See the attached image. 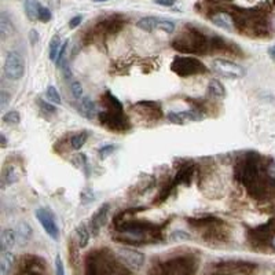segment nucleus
I'll list each match as a JSON object with an SVG mask.
<instances>
[{"label":"nucleus","mask_w":275,"mask_h":275,"mask_svg":"<svg viewBox=\"0 0 275 275\" xmlns=\"http://www.w3.org/2000/svg\"><path fill=\"white\" fill-rule=\"evenodd\" d=\"M61 39L58 35H55L54 38L51 39L50 42V46H48V54H50V61L55 62L58 55H59V51H61Z\"/></svg>","instance_id":"24"},{"label":"nucleus","mask_w":275,"mask_h":275,"mask_svg":"<svg viewBox=\"0 0 275 275\" xmlns=\"http://www.w3.org/2000/svg\"><path fill=\"white\" fill-rule=\"evenodd\" d=\"M40 9H42V6L39 3V0H25V3H23V10H25V14L29 21L39 19Z\"/></svg>","instance_id":"19"},{"label":"nucleus","mask_w":275,"mask_h":275,"mask_svg":"<svg viewBox=\"0 0 275 275\" xmlns=\"http://www.w3.org/2000/svg\"><path fill=\"white\" fill-rule=\"evenodd\" d=\"M50 5L52 7H59V0H50Z\"/></svg>","instance_id":"42"},{"label":"nucleus","mask_w":275,"mask_h":275,"mask_svg":"<svg viewBox=\"0 0 275 275\" xmlns=\"http://www.w3.org/2000/svg\"><path fill=\"white\" fill-rule=\"evenodd\" d=\"M15 233H17V241H18L21 245H25V243H28L30 241V238H32V227L29 226L28 223H25V222H21L18 224V227L15 229Z\"/></svg>","instance_id":"18"},{"label":"nucleus","mask_w":275,"mask_h":275,"mask_svg":"<svg viewBox=\"0 0 275 275\" xmlns=\"http://www.w3.org/2000/svg\"><path fill=\"white\" fill-rule=\"evenodd\" d=\"M70 84V91H72V95L75 97L76 101H80V99L83 98V85L80 83L79 80H72L69 81Z\"/></svg>","instance_id":"26"},{"label":"nucleus","mask_w":275,"mask_h":275,"mask_svg":"<svg viewBox=\"0 0 275 275\" xmlns=\"http://www.w3.org/2000/svg\"><path fill=\"white\" fill-rule=\"evenodd\" d=\"M76 237H77L80 248H85L88 245L89 238H91V231L87 229L85 223H80L79 226L76 227Z\"/></svg>","instance_id":"23"},{"label":"nucleus","mask_w":275,"mask_h":275,"mask_svg":"<svg viewBox=\"0 0 275 275\" xmlns=\"http://www.w3.org/2000/svg\"><path fill=\"white\" fill-rule=\"evenodd\" d=\"M29 42L32 46H36L39 42V33L36 29H32L30 32H29Z\"/></svg>","instance_id":"38"},{"label":"nucleus","mask_w":275,"mask_h":275,"mask_svg":"<svg viewBox=\"0 0 275 275\" xmlns=\"http://www.w3.org/2000/svg\"><path fill=\"white\" fill-rule=\"evenodd\" d=\"M55 275H65V268H64V263L59 255L55 257Z\"/></svg>","instance_id":"35"},{"label":"nucleus","mask_w":275,"mask_h":275,"mask_svg":"<svg viewBox=\"0 0 275 275\" xmlns=\"http://www.w3.org/2000/svg\"><path fill=\"white\" fill-rule=\"evenodd\" d=\"M18 179L19 175L17 172V169L13 165H6L5 168H3V172H2V189L5 190L6 187L18 182Z\"/></svg>","instance_id":"15"},{"label":"nucleus","mask_w":275,"mask_h":275,"mask_svg":"<svg viewBox=\"0 0 275 275\" xmlns=\"http://www.w3.org/2000/svg\"><path fill=\"white\" fill-rule=\"evenodd\" d=\"M103 102L106 105V110L98 114L99 121L105 128L116 132H126L131 128L128 118L124 114L123 105L110 91H106L103 95Z\"/></svg>","instance_id":"1"},{"label":"nucleus","mask_w":275,"mask_h":275,"mask_svg":"<svg viewBox=\"0 0 275 275\" xmlns=\"http://www.w3.org/2000/svg\"><path fill=\"white\" fill-rule=\"evenodd\" d=\"M46 95L47 98L50 99L52 103H55V105H59V103H61V95H59L58 89H56L54 85H48V87H47Z\"/></svg>","instance_id":"28"},{"label":"nucleus","mask_w":275,"mask_h":275,"mask_svg":"<svg viewBox=\"0 0 275 275\" xmlns=\"http://www.w3.org/2000/svg\"><path fill=\"white\" fill-rule=\"evenodd\" d=\"M77 110L83 117L85 118H93L95 116V113H97V109H95V103L88 98V97H83V98L77 101Z\"/></svg>","instance_id":"13"},{"label":"nucleus","mask_w":275,"mask_h":275,"mask_svg":"<svg viewBox=\"0 0 275 275\" xmlns=\"http://www.w3.org/2000/svg\"><path fill=\"white\" fill-rule=\"evenodd\" d=\"M116 149H117L116 145H106V146H103V147H101L98 153H99V156H101V159H106L107 154H112Z\"/></svg>","instance_id":"34"},{"label":"nucleus","mask_w":275,"mask_h":275,"mask_svg":"<svg viewBox=\"0 0 275 275\" xmlns=\"http://www.w3.org/2000/svg\"><path fill=\"white\" fill-rule=\"evenodd\" d=\"M38 102H39V106H40V109H42L44 113H47V114H55L56 113L55 105H51V103L44 102V101L40 98L38 99Z\"/></svg>","instance_id":"31"},{"label":"nucleus","mask_w":275,"mask_h":275,"mask_svg":"<svg viewBox=\"0 0 275 275\" xmlns=\"http://www.w3.org/2000/svg\"><path fill=\"white\" fill-rule=\"evenodd\" d=\"M81 21H83V15H75V17L69 21V28L76 29L80 23H81Z\"/></svg>","instance_id":"36"},{"label":"nucleus","mask_w":275,"mask_h":275,"mask_svg":"<svg viewBox=\"0 0 275 275\" xmlns=\"http://www.w3.org/2000/svg\"><path fill=\"white\" fill-rule=\"evenodd\" d=\"M157 29H159V30H163V32L165 33H173L175 32V23H173L172 21H169V19L160 18Z\"/></svg>","instance_id":"29"},{"label":"nucleus","mask_w":275,"mask_h":275,"mask_svg":"<svg viewBox=\"0 0 275 275\" xmlns=\"http://www.w3.org/2000/svg\"><path fill=\"white\" fill-rule=\"evenodd\" d=\"M68 46H69V40H66L64 44H62L61 47V51H59V55H58V58H56L55 61V65L58 66V68H62L64 66V64H65V56H66V50H68Z\"/></svg>","instance_id":"30"},{"label":"nucleus","mask_w":275,"mask_h":275,"mask_svg":"<svg viewBox=\"0 0 275 275\" xmlns=\"http://www.w3.org/2000/svg\"><path fill=\"white\" fill-rule=\"evenodd\" d=\"M167 118L173 124L183 126L186 121H202L205 116L198 109H189L183 112H169L167 114Z\"/></svg>","instance_id":"8"},{"label":"nucleus","mask_w":275,"mask_h":275,"mask_svg":"<svg viewBox=\"0 0 275 275\" xmlns=\"http://www.w3.org/2000/svg\"><path fill=\"white\" fill-rule=\"evenodd\" d=\"M134 110H136L140 114L145 113V117H147L149 120H154L157 121L163 117V110H161V106L159 103L156 102H150V101H140V102L135 103L132 106Z\"/></svg>","instance_id":"9"},{"label":"nucleus","mask_w":275,"mask_h":275,"mask_svg":"<svg viewBox=\"0 0 275 275\" xmlns=\"http://www.w3.org/2000/svg\"><path fill=\"white\" fill-rule=\"evenodd\" d=\"M17 242V233L15 230L5 229L2 231L0 235V245H2V251H11Z\"/></svg>","instance_id":"16"},{"label":"nucleus","mask_w":275,"mask_h":275,"mask_svg":"<svg viewBox=\"0 0 275 275\" xmlns=\"http://www.w3.org/2000/svg\"><path fill=\"white\" fill-rule=\"evenodd\" d=\"M14 255L11 251H2V257H0V275H9L11 271V267L14 264Z\"/></svg>","instance_id":"20"},{"label":"nucleus","mask_w":275,"mask_h":275,"mask_svg":"<svg viewBox=\"0 0 275 275\" xmlns=\"http://www.w3.org/2000/svg\"><path fill=\"white\" fill-rule=\"evenodd\" d=\"M118 255L132 268H140L145 263V255L138 251H134V249L121 248V249H118Z\"/></svg>","instance_id":"12"},{"label":"nucleus","mask_w":275,"mask_h":275,"mask_svg":"<svg viewBox=\"0 0 275 275\" xmlns=\"http://www.w3.org/2000/svg\"><path fill=\"white\" fill-rule=\"evenodd\" d=\"M94 3H103V2H107V0H93Z\"/></svg>","instance_id":"44"},{"label":"nucleus","mask_w":275,"mask_h":275,"mask_svg":"<svg viewBox=\"0 0 275 275\" xmlns=\"http://www.w3.org/2000/svg\"><path fill=\"white\" fill-rule=\"evenodd\" d=\"M109 212H110V205H109L107 202L102 204L98 209L95 210V213H94L93 218H91V224H89V226H91V233H93L94 235H98L101 229L106 224Z\"/></svg>","instance_id":"11"},{"label":"nucleus","mask_w":275,"mask_h":275,"mask_svg":"<svg viewBox=\"0 0 275 275\" xmlns=\"http://www.w3.org/2000/svg\"><path fill=\"white\" fill-rule=\"evenodd\" d=\"M52 18V14H51V11H50V9L48 7H42L40 9V13H39V21L40 22H50Z\"/></svg>","instance_id":"32"},{"label":"nucleus","mask_w":275,"mask_h":275,"mask_svg":"<svg viewBox=\"0 0 275 275\" xmlns=\"http://www.w3.org/2000/svg\"><path fill=\"white\" fill-rule=\"evenodd\" d=\"M271 247H272L275 249V234L272 235V238H271Z\"/></svg>","instance_id":"43"},{"label":"nucleus","mask_w":275,"mask_h":275,"mask_svg":"<svg viewBox=\"0 0 275 275\" xmlns=\"http://www.w3.org/2000/svg\"><path fill=\"white\" fill-rule=\"evenodd\" d=\"M196 263L190 257H176L167 260L163 264L153 267L150 275H193Z\"/></svg>","instance_id":"3"},{"label":"nucleus","mask_w":275,"mask_h":275,"mask_svg":"<svg viewBox=\"0 0 275 275\" xmlns=\"http://www.w3.org/2000/svg\"><path fill=\"white\" fill-rule=\"evenodd\" d=\"M154 3L159 6H163V7H172L176 0H154Z\"/></svg>","instance_id":"39"},{"label":"nucleus","mask_w":275,"mask_h":275,"mask_svg":"<svg viewBox=\"0 0 275 275\" xmlns=\"http://www.w3.org/2000/svg\"><path fill=\"white\" fill-rule=\"evenodd\" d=\"M193 173H194V165H193V164H186V165H183L182 168L177 171V173L172 179L173 183H175V186H177V185H189V183H190V179L193 177Z\"/></svg>","instance_id":"14"},{"label":"nucleus","mask_w":275,"mask_h":275,"mask_svg":"<svg viewBox=\"0 0 275 275\" xmlns=\"http://www.w3.org/2000/svg\"><path fill=\"white\" fill-rule=\"evenodd\" d=\"M21 121V116L17 110H10L3 116V123L6 124H13V126H17Z\"/></svg>","instance_id":"27"},{"label":"nucleus","mask_w":275,"mask_h":275,"mask_svg":"<svg viewBox=\"0 0 275 275\" xmlns=\"http://www.w3.org/2000/svg\"><path fill=\"white\" fill-rule=\"evenodd\" d=\"M212 69L216 72L218 75L222 77L231 80L242 79L247 75V70L241 65H238L237 62L229 61V59H223V58H218L212 61Z\"/></svg>","instance_id":"5"},{"label":"nucleus","mask_w":275,"mask_h":275,"mask_svg":"<svg viewBox=\"0 0 275 275\" xmlns=\"http://www.w3.org/2000/svg\"><path fill=\"white\" fill-rule=\"evenodd\" d=\"M171 238H172V241H177V239H190L191 237L185 231H175Z\"/></svg>","instance_id":"37"},{"label":"nucleus","mask_w":275,"mask_h":275,"mask_svg":"<svg viewBox=\"0 0 275 275\" xmlns=\"http://www.w3.org/2000/svg\"><path fill=\"white\" fill-rule=\"evenodd\" d=\"M36 218L42 224V227L44 229L50 238L52 239H59V227H58V224H56V220L54 218V215H52L51 209H48V208H39L36 210Z\"/></svg>","instance_id":"7"},{"label":"nucleus","mask_w":275,"mask_h":275,"mask_svg":"<svg viewBox=\"0 0 275 275\" xmlns=\"http://www.w3.org/2000/svg\"><path fill=\"white\" fill-rule=\"evenodd\" d=\"M88 139V132L87 131H81L79 134H76V135L72 136V139H70V145H72V149L79 150L81 149L84 143Z\"/></svg>","instance_id":"25"},{"label":"nucleus","mask_w":275,"mask_h":275,"mask_svg":"<svg viewBox=\"0 0 275 275\" xmlns=\"http://www.w3.org/2000/svg\"><path fill=\"white\" fill-rule=\"evenodd\" d=\"M25 73V61L18 51H10L5 61V75L10 80H19Z\"/></svg>","instance_id":"6"},{"label":"nucleus","mask_w":275,"mask_h":275,"mask_svg":"<svg viewBox=\"0 0 275 275\" xmlns=\"http://www.w3.org/2000/svg\"><path fill=\"white\" fill-rule=\"evenodd\" d=\"M0 140H2V147H6L7 146V139H6L5 134H0Z\"/></svg>","instance_id":"41"},{"label":"nucleus","mask_w":275,"mask_h":275,"mask_svg":"<svg viewBox=\"0 0 275 275\" xmlns=\"http://www.w3.org/2000/svg\"><path fill=\"white\" fill-rule=\"evenodd\" d=\"M208 94L213 98L223 99L226 97V87L219 80H210L209 84H208Z\"/></svg>","instance_id":"21"},{"label":"nucleus","mask_w":275,"mask_h":275,"mask_svg":"<svg viewBox=\"0 0 275 275\" xmlns=\"http://www.w3.org/2000/svg\"><path fill=\"white\" fill-rule=\"evenodd\" d=\"M159 21V17H143L136 22V26L142 30H145V32H153V30H157Z\"/></svg>","instance_id":"22"},{"label":"nucleus","mask_w":275,"mask_h":275,"mask_svg":"<svg viewBox=\"0 0 275 275\" xmlns=\"http://www.w3.org/2000/svg\"><path fill=\"white\" fill-rule=\"evenodd\" d=\"M10 99H11V95H10L6 89H2V91H0V109H2V110L6 109V106L9 105Z\"/></svg>","instance_id":"33"},{"label":"nucleus","mask_w":275,"mask_h":275,"mask_svg":"<svg viewBox=\"0 0 275 275\" xmlns=\"http://www.w3.org/2000/svg\"><path fill=\"white\" fill-rule=\"evenodd\" d=\"M209 19L213 25H216L218 28L223 29V30H227V32H235V30H237L235 19H234L233 15H230L229 13H226V11L213 13V14L209 17Z\"/></svg>","instance_id":"10"},{"label":"nucleus","mask_w":275,"mask_h":275,"mask_svg":"<svg viewBox=\"0 0 275 275\" xmlns=\"http://www.w3.org/2000/svg\"><path fill=\"white\" fill-rule=\"evenodd\" d=\"M14 33V25H13V21L10 18L7 13H2L0 14V38L2 40H6L7 38H10L11 35Z\"/></svg>","instance_id":"17"},{"label":"nucleus","mask_w":275,"mask_h":275,"mask_svg":"<svg viewBox=\"0 0 275 275\" xmlns=\"http://www.w3.org/2000/svg\"><path fill=\"white\" fill-rule=\"evenodd\" d=\"M171 70L179 77H190L204 75L208 72V68L194 56H175L171 62Z\"/></svg>","instance_id":"4"},{"label":"nucleus","mask_w":275,"mask_h":275,"mask_svg":"<svg viewBox=\"0 0 275 275\" xmlns=\"http://www.w3.org/2000/svg\"><path fill=\"white\" fill-rule=\"evenodd\" d=\"M175 50L185 54H208L212 48V39L206 38L196 28L185 29L179 36L172 42Z\"/></svg>","instance_id":"2"},{"label":"nucleus","mask_w":275,"mask_h":275,"mask_svg":"<svg viewBox=\"0 0 275 275\" xmlns=\"http://www.w3.org/2000/svg\"><path fill=\"white\" fill-rule=\"evenodd\" d=\"M268 55H270L271 59L275 62V46H272L268 48Z\"/></svg>","instance_id":"40"}]
</instances>
